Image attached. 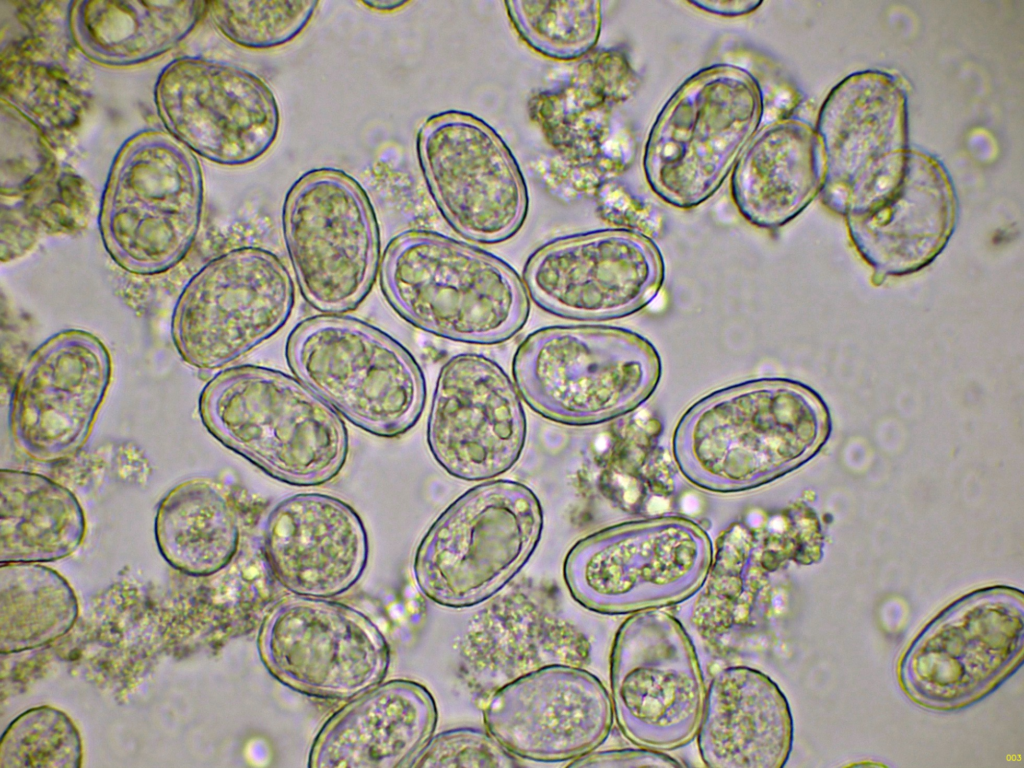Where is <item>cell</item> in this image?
<instances>
[{
	"mask_svg": "<svg viewBox=\"0 0 1024 768\" xmlns=\"http://www.w3.org/2000/svg\"><path fill=\"white\" fill-rule=\"evenodd\" d=\"M199 415L223 446L289 485H323L347 461L339 413L279 370L240 365L218 373L201 392Z\"/></svg>",
	"mask_w": 1024,
	"mask_h": 768,
	"instance_id": "obj_1",
	"label": "cell"
},
{
	"mask_svg": "<svg viewBox=\"0 0 1024 768\" xmlns=\"http://www.w3.org/2000/svg\"><path fill=\"white\" fill-rule=\"evenodd\" d=\"M380 283L391 307L407 322L455 341H506L529 314L526 287L510 266L436 232L396 236L384 252Z\"/></svg>",
	"mask_w": 1024,
	"mask_h": 768,
	"instance_id": "obj_2",
	"label": "cell"
},
{
	"mask_svg": "<svg viewBox=\"0 0 1024 768\" xmlns=\"http://www.w3.org/2000/svg\"><path fill=\"white\" fill-rule=\"evenodd\" d=\"M764 112L763 89L750 71L727 63L696 71L650 127L642 157L648 186L673 207L701 205L732 173Z\"/></svg>",
	"mask_w": 1024,
	"mask_h": 768,
	"instance_id": "obj_3",
	"label": "cell"
},
{
	"mask_svg": "<svg viewBox=\"0 0 1024 768\" xmlns=\"http://www.w3.org/2000/svg\"><path fill=\"white\" fill-rule=\"evenodd\" d=\"M512 371L533 411L583 426L605 422L645 400L659 381L661 359L650 340L627 328L552 326L523 340Z\"/></svg>",
	"mask_w": 1024,
	"mask_h": 768,
	"instance_id": "obj_4",
	"label": "cell"
},
{
	"mask_svg": "<svg viewBox=\"0 0 1024 768\" xmlns=\"http://www.w3.org/2000/svg\"><path fill=\"white\" fill-rule=\"evenodd\" d=\"M203 203L197 156L166 131H141L122 145L108 175L99 217L105 249L130 273H163L190 251Z\"/></svg>",
	"mask_w": 1024,
	"mask_h": 768,
	"instance_id": "obj_5",
	"label": "cell"
},
{
	"mask_svg": "<svg viewBox=\"0 0 1024 768\" xmlns=\"http://www.w3.org/2000/svg\"><path fill=\"white\" fill-rule=\"evenodd\" d=\"M543 527L542 505L528 486L484 481L454 500L422 537L413 559L416 584L443 607L480 604L528 562Z\"/></svg>",
	"mask_w": 1024,
	"mask_h": 768,
	"instance_id": "obj_6",
	"label": "cell"
},
{
	"mask_svg": "<svg viewBox=\"0 0 1024 768\" xmlns=\"http://www.w3.org/2000/svg\"><path fill=\"white\" fill-rule=\"evenodd\" d=\"M286 358L298 380L369 434L403 435L424 410L426 383L414 357L359 319L324 314L302 321L288 338Z\"/></svg>",
	"mask_w": 1024,
	"mask_h": 768,
	"instance_id": "obj_7",
	"label": "cell"
},
{
	"mask_svg": "<svg viewBox=\"0 0 1024 768\" xmlns=\"http://www.w3.org/2000/svg\"><path fill=\"white\" fill-rule=\"evenodd\" d=\"M1023 654V592L990 585L934 615L900 656L897 678L918 705L955 711L997 689L1022 665Z\"/></svg>",
	"mask_w": 1024,
	"mask_h": 768,
	"instance_id": "obj_8",
	"label": "cell"
},
{
	"mask_svg": "<svg viewBox=\"0 0 1024 768\" xmlns=\"http://www.w3.org/2000/svg\"><path fill=\"white\" fill-rule=\"evenodd\" d=\"M282 218L287 254L309 305L336 315L361 304L378 272L380 237L359 183L336 169L309 171L287 193Z\"/></svg>",
	"mask_w": 1024,
	"mask_h": 768,
	"instance_id": "obj_9",
	"label": "cell"
},
{
	"mask_svg": "<svg viewBox=\"0 0 1024 768\" xmlns=\"http://www.w3.org/2000/svg\"><path fill=\"white\" fill-rule=\"evenodd\" d=\"M295 305L282 259L245 246L208 261L188 282L172 317L174 345L189 365L223 368L277 334Z\"/></svg>",
	"mask_w": 1024,
	"mask_h": 768,
	"instance_id": "obj_10",
	"label": "cell"
},
{
	"mask_svg": "<svg viewBox=\"0 0 1024 768\" xmlns=\"http://www.w3.org/2000/svg\"><path fill=\"white\" fill-rule=\"evenodd\" d=\"M695 457L710 474L750 482L789 469L825 441L829 417L810 388L787 379H760L717 391L697 403L687 419Z\"/></svg>",
	"mask_w": 1024,
	"mask_h": 768,
	"instance_id": "obj_11",
	"label": "cell"
},
{
	"mask_svg": "<svg viewBox=\"0 0 1024 768\" xmlns=\"http://www.w3.org/2000/svg\"><path fill=\"white\" fill-rule=\"evenodd\" d=\"M610 690L617 724L636 746L666 752L696 737L707 688L689 635L668 612H636L619 627Z\"/></svg>",
	"mask_w": 1024,
	"mask_h": 768,
	"instance_id": "obj_12",
	"label": "cell"
},
{
	"mask_svg": "<svg viewBox=\"0 0 1024 768\" xmlns=\"http://www.w3.org/2000/svg\"><path fill=\"white\" fill-rule=\"evenodd\" d=\"M710 563L708 540L691 527L622 525L576 542L563 576L583 607L633 614L685 601L703 584Z\"/></svg>",
	"mask_w": 1024,
	"mask_h": 768,
	"instance_id": "obj_13",
	"label": "cell"
},
{
	"mask_svg": "<svg viewBox=\"0 0 1024 768\" xmlns=\"http://www.w3.org/2000/svg\"><path fill=\"white\" fill-rule=\"evenodd\" d=\"M416 154L435 204L459 235L495 244L521 228L526 182L511 150L484 120L462 111L434 114L418 129Z\"/></svg>",
	"mask_w": 1024,
	"mask_h": 768,
	"instance_id": "obj_14",
	"label": "cell"
},
{
	"mask_svg": "<svg viewBox=\"0 0 1024 768\" xmlns=\"http://www.w3.org/2000/svg\"><path fill=\"white\" fill-rule=\"evenodd\" d=\"M154 101L166 132L218 165H250L278 138L281 116L274 93L259 76L234 64L177 58L158 76Z\"/></svg>",
	"mask_w": 1024,
	"mask_h": 768,
	"instance_id": "obj_15",
	"label": "cell"
},
{
	"mask_svg": "<svg viewBox=\"0 0 1024 768\" xmlns=\"http://www.w3.org/2000/svg\"><path fill=\"white\" fill-rule=\"evenodd\" d=\"M260 658L283 685L322 699H350L385 679L390 649L362 612L323 598L278 603L258 635Z\"/></svg>",
	"mask_w": 1024,
	"mask_h": 768,
	"instance_id": "obj_16",
	"label": "cell"
},
{
	"mask_svg": "<svg viewBox=\"0 0 1024 768\" xmlns=\"http://www.w3.org/2000/svg\"><path fill=\"white\" fill-rule=\"evenodd\" d=\"M665 263L643 233L604 229L551 241L524 269L527 293L542 309L565 318L602 321L629 316L659 293Z\"/></svg>",
	"mask_w": 1024,
	"mask_h": 768,
	"instance_id": "obj_17",
	"label": "cell"
},
{
	"mask_svg": "<svg viewBox=\"0 0 1024 768\" xmlns=\"http://www.w3.org/2000/svg\"><path fill=\"white\" fill-rule=\"evenodd\" d=\"M527 437L519 391L504 369L475 353L450 358L441 368L427 420L435 461L464 481H487L510 470Z\"/></svg>",
	"mask_w": 1024,
	"mask_h": 768,
	"instance_id": "obj_18",
	"label": "cell"
},
{
	"mask_svg": "<svg viewBox=\"0 0 1024 768\" xmlns=\"http://www.w3.org/2000/svg\"><path fill=\"white\" fill-rule=\"evenodd\" d=\"M109 351L82 330L60 332L27 359L11 398L10 428L18 450L51 463L86 443L110 386Z\"/></svg>",
	"mask_w": 1024,
	"mask_h": 768,
	"instance_id": "obj_19",
	"label": "cell"
},
{
	"mask_svg": "<svg viewBox=\"0 0 1024 768\" xmlns=\"http://www.w3.org/2000/svg\"><path fill=\"white\" fill-rule=\"evenodd\" d=\"M483 716L487 731L512 755L541 762L595 751L614 719L602 682L566 663L539 667L496 688Z\"/></svg>",
	"mask_w": 1024,
	"mask_h": 768,
	"instance_id": "obj_20",
	"label": "cell"
},
{
	"mask_svg": "<svg viewBox=\"0 0 1024 768\" xmlns=\"http://www.w3.org/2000/svg\"><path fill=\"white\" fill-rule=\"evenodd\" d=\"M874 281L917 272L946 246L955 199L935 162L907 154L902 169L849 197L841 212Z\"/></svg>",
	"mask_w": 1024,
	"mask_h": 768,
	"instance_id": "obj_21",
	"label": "cell"
},
{
	"mask_svg": "<svg viewBox=\"0 0 1024 768\" xmlns=\"http://www.w3.org/2000/svg\"><path fill=\"white\" fill-rule=\"evenodd\" d=\"M276 580L296 596L330 599L361 579L369 558L365 525L348 503L303 492L278 502L263 532Z\"/></svg>",
	"mask_w": 1024,
	"mask_h": 768,
	"instance_id": "obj_22",
	"label": "cell"
},
{
	"mask_svg": "<svg viewBox=\"0 0 1024 768\" xmlns=\"http://www.w3.org/2000/svg\"><path fill=\"white\" fill-rule=\"evenodd\" d=\"M898 86L878 74L845 80L820 111L825 202L838 210L844 199L904 163V105Z\"/></svg>",
	"mask_w": 1024,
	"mask_h": 768,
	"instance_id": "obj_23",
	"label": "cell"
},
{
	"mask_svg": "<svg viewBox=\"0 0 1024 768\" xmlns=\"http://www.w3.org/2000/svg\"><path fill=\"white\" fill-rule=\"evenodd\" d=\"M438 712L431 692L406 679L381 683L332 715L308 757L312 768L408 766L433 736Z\"/></svg>",
	"mask_w": 1024,
	"mask_h": 768,
	"instance_id": "obj_24",
	"label": "cell"
},
{
	"mask_svg": "<svg viewBox=\"0 0 1024 768\" xmlns=\"http://www.w3.org/2000/svg\"><path fill=\"white\" fill-rule=\"evenodd\" d=\"M793 717L779 686L763 672L729 666L712 677L696 734L713 768H780L790 756Z\"/></svg>",
	"mask_w": 1024,
	"mask_h": 768,
	"instance_id": "obj_25",
	"label": "cell"
},
{
	"mask_svg": "<svg viewBox=\"0 0 1024 768\" xmlns=\"http://www.w3.org/2000/svg\"><path fill=\"white\" fill-rule=\"evenodd\" d=\"M824 162L815 130L796 119L759 129L731 173L732 200L742 217L776 229L797 217L821 190Z\"/></svg>",
	"mask_w": 1024,
	"mask_h": 768,
	"instance_id": "obj_26",
	"label": "cell"
},
{
	"mask_svg": "<svg viewBox=\"0 0 1024 768\" xmlns=\"http://www.w3.org/2000/svg\"><path fill=\"white\" fill-rule=\"evenodd\" d=\"M207 13V1H74L68 28L90 60L130 67L175 48Z\"/></svg>",
	"mask_w": 1024,
	"mask_h": 768,
	"instance_id": "obj_27",
	"label": "cell"
},
{
	"mask_svg": "<svg viewBox=\"0 0 1024 768\" xmlns=\"http://www.w3.org/2000/svg\"><path fill=\"white\" fill-rule=\"evenodd\" d=\"M86 530L84 510L67 487L39 473L1 470L0 564L64 559Z\"/></svg>",
	"mask_w": 1024,
	"mask_h": 768,
	"instance_id": "obj_28",
	"label": "cell"
},
{
	"mask_svg": "<svg viewBox=\"0 0 1024 768\" xmlns=\"http://www.w3.org/2000/svg\"><path fill=\"white\" fill-rule=\"evenodd\" d=\"M158 550L174 569L207 577L236 556L240 524L234 504L215 483L191 479L160 501L154 523Z\"/></svg>",
	"mask_w": 1024,
	"mask_h": 768,
	"instance_id": "obj_29",
	"label": "cell"
},
{
	"mask_svg": "<svg viewBox=\"0 0 1024 768\" xmlns=\"http://www.w3.org/2000/svg\"><path fill=\"white\" fill-rule=\"evenodd\" d=\"M79 616L70 583L38 563L0 565V653L42 648L66 635Z\"/></svg>",
	"mask_w": 1024,
	"mask_h": 768,
	"instance_id": "obj_30",
	"label": "cell"
},
{
	"mask_svg": "<svg viewBox=\"0 0 1024 768\" xmlns=\"http://www.w3.org/2000/svg\"><path fill=\"white\" fill-rule=\"evenodd\" d=\"M32 39L12 44L1 55V99L45 133L50 142L78 127L86 97L67 71L46 57Z\"/></svg>",
	"mask_w": 1024,
	"mask_h": 768,
	"instance_id": "obj_31",
	"label": "cell"
},
{
	"mask_svg": "<svg viewBox=\"0 0 1024 768\" xmlns=\"http://www.w3.org/2000/svg\"><path fill=\"white\" fill-rule=\"evenodd\" d=\"M506 12L520 38L537 53L572 61L589 53L601 33L599 1H507Z\"/></svg>",
	"mask_w": 1024,
	"mask_h": 768,
	"instance_id": "obj_32",
	"label": "cell"
},
{
	"mask_svg": "<svg viewBox=\"0 0 1024 768\" xmlns=\"http://www.w3.org/2000/svg\"><path fill=\"white\" fill-rule=\"evenodd\" d=\"M83 741L64 711L41 705L16 716L0 740V768H78Z\"/></svg>",
	"mask_w": 1024,
	"mask_h": 768,
	"instance_id": "obj_33",
	"label": "cell"
},
{
	"mask_svg": "<svg viewBox=\"0 0 1024 768\" xmlns=\"http://www.w3.org/2000/svg\"><path fill=\"white\" fill-rule=\"evenodd\" d=\"M318 1H209L217 30L243 49L266 51L296 39L313 19Z\"/></svg>",
	"mask_w": 1024,
	"mask_h": 768,
	"instance_id": "obj_34",
	"label": "cell"
},
{
	"mask_svg": "<svg viewBox=\"0 0 1024 768\" xmlns=\"http://www.w3.org/2000/svg\"><path fill=\"white\" fill-rule=\"evenodd\" d=\"M1 192L26 195L59 169L51 142L23 112L1 99Z\"/></svg>",
	"mask_w": 1024,
	"mask_h": 768,
	"instance_id": "obj_35",
	"label": "cell"
},
{
	"mask_svg": "<svg viewBox=\"0 0 1024 768\" xmlns=\"http://www.w3.org/2000/svg\"><path fill=\"white\" fill-rule=\"evenodd\" d=\"M517 757L488 731L461 727L433 735L409 767H517Z\"/></svg>",
	"mask_w": 1024,
	"mask_h": 768,
	"instance_id": "obj_36",
	"label": "cell"
},
{
	"mask_svg": "<svg viewBox=\"0 0 1024 768\" xmlns=\"http://www.w3.org/2000/svg\"><path fill=\"white\" fill-rule=\"evenodd\" d=\"M89 209L86 183L70 171L58 170L51 178L26 194L23 212L33 226L54 231L80 225Z\"/></svg>",
	"mask_w": 1024,
	"mask_h": 768,
	"instance_id": "obj_37",
	"label": "cell"
},
{
	"mask_svg": "<svg viewBox=\"0 0 1024 768\" xmlns=\"http://www.w3.org/2000/svg\"><path fill=\"white\" fill-rule=\"evenodd\" d=\"M569 767H678L683 766L677 759L670 755L648 748L639 747L636 749H614L606 751H592L578 757L569 764Z\"/></svg>",
	"mask_w": 1024,
	"mask_h": 768,
	"instance_id": "obj_38",
	"label": "cell"
},
{
	"mask_svg": "<svg viewBox=\"0 0 1024 768\" xmlns=\"http://www.w3.org/2000/svg\"><path fill=\"white\" fill-rule=\"evenodd\" d=\"M689 4L719 17L734 18L755 12L763 1L755 0H692Z\"/></svg>",
	"mask_w": 1024,
	"mask_h": 768,
	"instance_id": "obj_39",
	"label": "cell"
},
{
	"mask_svg": "<svg viewBox=\"0 0 1024 768\" xmlns=\"http://www.w3.org/2000/svg\"><path fill=\"white\" fill-rule=\"evenodd\" d=\"M360 3L363 6L367 7L368 9H371L373 11L387 13V12H393V11H396V10H399V9L403 8L405 5H407L409 3V1H404V0H364V1H360Z\"/></svg>",
	"mask_w": 1024,
	"mask_h": 768,
	"instance_id": "obj_40",
	"label": "cell"
}]
</instances>
